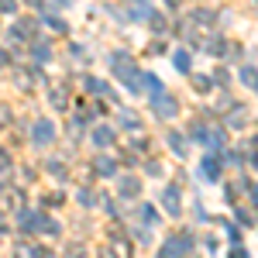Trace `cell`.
Instances as JSON below:
<instances>
[{"mask_svg": "<svg viewBox=\"0 0 258 258\" xmlns=\"http://www.w3.org/2000/svg\"><path fill=\"white\" fill-rule=\"evenodd\" d=\"M35 135H38V145H48V141H52V135H55V127H52V124H48V120H38V124H35Z\"/></svg>", "mask_w": 258, "mask_h": 258, "instance_id": "obj_1", "label": "cell"}, {"mask_svg": "<svg viewBox=\"0 0 258 258\" xmlns=\"http://www.w3.org/2000/svg\"><path fill=\"white\" fill-rule=\"evenodd\" d=\"M59 4H73V0H59Z\"/></svg>", "mask_w": 258, "mask_h": 258, "instance_id": "obj_6", "label": "cell"}, {"mask_svg": "<svg viewBox=\"0 0 258 258\" xmlns=\"http://www.w3.org/2000/svg\"><path fill=\"white\" fill-rule=\"evenodd\" d=\"M0 7H4V11H14V7H18V0H0Z\"/></svg>", "mask_w": 258, "mask_h": 258, "instance_id": "obj_5", "label": "cell"}, {"mask_svg": "<svg viewBox=\"0 0 258 258\" xmlns=\"http://www.w3.org/2000/svg\"><path fill=\"white\" fill-rule=\"evenodd\" d=\"M176 66H179V69H182V73L189 69V59H186V52H179V55H176Z\"/></svg>", "mask_w": 258, "mask_h": 258, "instance_id": "obj_4", "label": "cell"}, {"mask_svg": "<svg viewBox=\"0 0 258 258\" xmlns=\"http://www.w3.org/2000/svg\"><path fill=\"white\" fill-rule=\"evenodd\" d=\"M159 114H162V117L176 114V103H169V100H159Z\"/></svg>", "mask_w": 258, "mask_h": 258, "instance_id": "obj_2", "label": "cell"}, {"mask_svg": "<svg viewBox=\"0 0 258 258\" xmlns=\"http://www.w3.org/2000/svg\"><path fill=\"white\" fill-rule=\"evenodd\" d=\"M241 76H244V83H248V86H255V90H258V73H255V69H244Z\"/></svg>", "mask_w": 258, "mask_h": 258, "instance_id": "obj_3", "label": "cell"}]
</instances>
